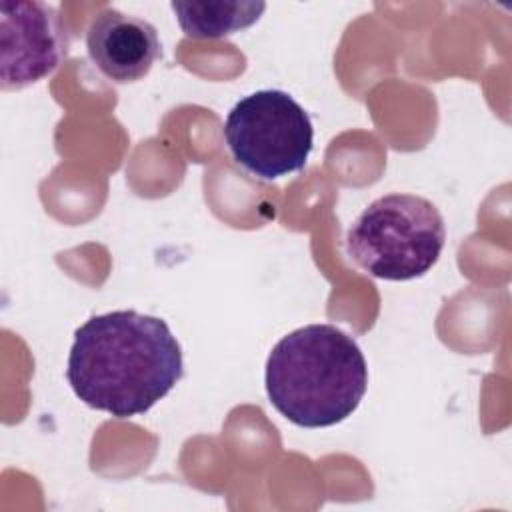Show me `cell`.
I'll return each mask as SVG.
<instances>
[{
  "label": "cell",
  "instance_id": "cell-1",
  "mask_svg": "<svg viewBox=\"0 0 512 512\" xmlns=\"http://www.w3.org/2000/svg\"><path fill=\"white\" fill-rule=\"evenodd\" d=\"M182 376L180 344L162 318L114 310L92 316L74 332L66 378L94 410L114 418L140 416Z\"/></svg>",
  "mask_w": 512,
  "mask_h": 512
},
{
  "label": "cell",
  "instance_id": "cell-2",
  "mask_svg": "<svg viewBox=\"0 0 512 512\" xmlns=\"http://www.w3.org/2000/svg\"><path fill=\"white\" fill-rule=\"evenodd\" d=\"M270 404L302 428L334 426L358 408L368 366L358 342L334 324H308L276 342L266 360Z\"/></svg>",
  "mask_w": 512,
  "mask_h": 512
},
{
  "label": "cell",
  "instance_id": "cell-3",
  "mask_svg": "<svg viewBox=\"0 0 512 512\" xmlns=\"http://www.w3.org/2000/svg\"><path fill=\"white\" fill-rule=\"evenodd\" d=\"M446 224L428 198L386 194L370 202L346 232L348 256L380 280L424 276L440 258Z\"/></svg>",
  "mask_w": 512,
  "mask_h": 512
},
{
  "label": "cell",
  "instance_id": "cell-4",
  "mask_svg": "<svg viewBox=\"0 0 512 512\" xmlns=\"http://www.w3.org/2000/svg\"><path fill=\"white\" fill-rule=\"evenodd\" d=\"M224 140L236 164L260 180H276L306 166L314 128L308 112L288 92L268 88L232 106Z\"/></svg>",
  "mask_w": 512,
  "mask_h": 512
},
{
  "label": "cell",
  "instance_id": "cell-5",
  "mask_svg": "<svg viewBox=\"0 0 512 512\" xmlns=\"http://www.w3.org/2000/svg\"><path fill=\"white\" fill-rule=\"evenodd\" d=\"M70 32L60 12L46 2L2 0L0 82L20 90L50 76L68 56Z\"/></svg>",
  "mask_w": 512,
  "mask_h": 512
},
{
  "label": "cell",
  "instance_id": "cell-6",
  "mask_svg": "<svg viewBox=\"0 0 512 512\" xmlns=\"http://www.w3.org/2000/svg\"><path fill=\"white\" fill-rule=\"evenodd\" d=\"M86 50L94 66L116 84L144 78L162 56L156 28L116 8H104L92 18L86 30Z\"/></svg>",
  "mask_w": 512,
  "mask_h": 512
},
{
  "label": "cell",
  "instance_id": "cell-7",
  "mask_svg": "<svg viewBox=\"0 0 512 512\" xmlns=\"http://www.w3.org/2000/svg\"><path fill=\"white\" fill-rule=\"evenodd\" d=\"M172 10L188 38L208 40L230 36L258 22L266 10L264 2H180L174 0Z\"/></svg>",
  "mask_w": 512,
  "mask_h": 512
}]
</instances>
